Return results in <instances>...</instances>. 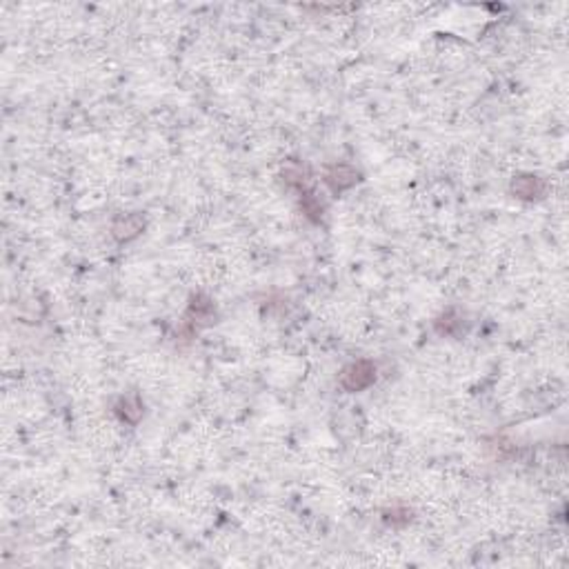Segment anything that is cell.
<instances>
[{"instance_id":"1","label":"cell","mask_w":569,"mask_h":569,"mask_svg":"<svg viewBox=\"0 0 569 569\" xmlns=\"http://www.w3.org/2000/svg\"><path fill=\"white\" fill-rule=\"evenodd\" d=\"M374 378H376L374 365L367 360H358L354 365H349V367L341 374V385L347 391H360L365 387H369L374 383Z\"/></svg>"},{"instance_id":"2","label":"cell","mask_w":569,"mask_h":569,"mask_svg":"<svg viewBox=\"0 0 569 569\" xmlns=\"http://www.w3.org/2000/svg\"><path fill=\"white\" fill-rule=\"evenodd\" d=\"M512 189H514V194L518 198L532 200V198H538L545 192V183L538 176H516L514 183H512Z\"/></svg>"},{"instance_id":"3","label":"cell","mask_w":569,"mask_h":569,"mask_svg":"<svg viewBox=\"0 0 569 569\" xmlns=\"http://www.w3.org/2000/svg\"><path fill=\"white\" fill-rule=\"evenodd\" d=\"M327 185L334 189V192H341V189H347V187H352L356 181H358V173L352 169V167H347V165H341V167H334L327 176H325Z\"/></svg>"},{"instance_id":"4","label":"cell","mask_w":569,"mask_h":569,"mask_svg":"<svg viewBox=\"0 0 569 569\" xmlns=\"http://www.w3.org/2000/svg\"><path fill=\"white\" fill-rule=\"evenodd\" d=\"M142 221L138 216H127L123 218V221H118L114 225V236L118 238V240H129V238H134L138 236V233L142 231Z\"/></svg>"}]
</instances>
